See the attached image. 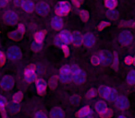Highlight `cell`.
Listing matches in <instances>:
<instances>
[{
  "mask_svg": "<svg viewBox=\"0 0 135 118\" xmlns=\"http://www.w3.org/2000/svg\"><path fill=\"white\" fill-rule=\"evenodd\" d=\"M70 70L73 75V80L78 84H81L85 81V74L83 70H81L78 66H70Z\"/></svg>",
  "mask_w": 135,
  "mask_h": 118,
  "instance_id": "obj_1",
  "label": "cell"
},
{
  "mask_svg": "<svg viewBox=\"0 0 135 118\" xmlns=\"http://www.w3.org/2000/svg\"><path fill=\"white\" fill-rule=\"evenodd\" d=\"M59 79L64 83L70 82L73 79V75L70 66H64L59 71Z\"/></svg>",
  "mask_w": 135,
  "mask_h": 118,
  "instance_id": "obj_2",
  "label": "cell"
},
{
  "mask_svg": "<svg viewBox=\"0 0 135 118\" xmlns=\"http://www.w3.org/2000/svg\"><path fill=\"white\" fill-rule=\"evenodd\" d=\"M70 5L67 1H62L58 3V5L56 7V13L57 16H66L70 13Z\"/></svg>",
  "mask_w": 135,
  "mask_h": 118,
  "instance_id": "obj_3",
  "label": "cell"
},
{
  "mask_svg": "<svg viewBox=\"0 0 135 118\" xmlns=\"http://www.w3.org/2000/svg\"><path fill=\"white\" fill-rule=\"evenodd\" d=\"M4 20L7 24L9 25H13L16 24L18 21V15L16 12L12 11V10H9V11L6 12L4 15Z\"/></svg>",
  "mask_w": 135,
  "mask_h": 118,
  "instance_id": "obj_4",
  "label": "cell"
},
{
  "mask_svg": "<svg viewBox=\"0 0 135 118\" xmlns=\"http://www.w3.org/2000/svg\"><path fill=\"white\" fill-rule=\"evenodd\" d=\"M119 42L122 45H129L132 42V35L129 30H124L119 34Z\"/></svg>",
  "mask_w": 135,
  "mask_h": 118,
  "instance_id": "obj_5",
  "label": "cell"
},
{
  "mask_svg": "<svg viewBox=\"0 0 135 118\" xmlns=\"http://www.w3.org/2000/svg\"><path fill=\"white\" fill-rule=\"evenodd\" d=\"M14 86V79L10 76H5L1 80V87L3 90H9Z\"/></svg>",
  "mask_w": 135,
  "mask_h": 118,
  "instance_id": "obj_6",
  "label": "cell"
},
{
  "mask_svg": "<svg viewBox=\"0 0 135 118\" xmlns=\"http://www.w3.org/2000/svg\"><path fill=\"white\" fill-rule=\"evenodd\" d=\"M8 56L11 60H18L21 56V52L17 46H12L8 50Z\"/></svg>",
  "mask_w": 135,
  "mask_h": 118,
  "instance_id": "obj_7",
  "label": "cell"
},
{
  "mask_svg": "<svg viewBox=\"0 0 135 118\" xmlns=\"http://www.w3.org/2000/svg\"><path fill=\"white\" fill-rule=\"evenodd\" d=\"M100 61L103 63L104 65H110L113 62V56L108 51H103L100 53L99 54Z\"/></svg>",
  "mask_w": 135,
  "mask_h": 118,
  "instance_id": "obj_8",
  "label": "cell"
},
{
  "mask_svg": "<svg viewBox=\"0 0 135 118\" xmlns=\"http://www.w3.org/2000/svg\"><path fill=\"white\" fill-rule=\"evenodd\" d=\"M116 106L120 110H125L129 107V101L124 96H118L116 99Z\"/></svg>",
  "mask_w": 135,
  "mask_h": 118,
  "instance_id": "obj_9",
  "label": "cell"
},
{
  "mask_svg": "<svg viewBox=\"0 0 135 118\" xmlns=\"http://www.w3.org/2000/svg\"><path fill=\"white\" fill-rule=\"evenodd\" d=\"M35 9H36V12H37L39 15L45 16L49 12L50 8H49V6H48L47 3L42 2V3H39V4L35 7Z\"/></svg>",
  "mask_w": 135,
  "mask_h": 118,
  "instance_id": "obj_10",
  "label": "cell"
},
{
  "mask_svg": "<svg viewBox=\"0 0 135 118\" xmlns=\"http://www.w3.org/2000/svg\"><path fill=\"white\" fill-rule=\"evenodd\" d=\"M24 78L27 82L31 83L35 79V72H34L33 66H30L24 72Z\"/></svg>",
  "mask_w": 135,
  "mask_h": 118,
  "instance_id": "obj_11",
  "label": "cell"
},
{
  "mask_svg": "<svg viewBox=\"0 0 135 118\" xmlns=\"http://www.w3.org/2000/svg\"><path fill=\"white\" fill-rule=\"evenodd\" d=\"M63 25H64V22H63V19L59 17V16H56L52 19L51 20V27H52L54 30H59L63 28Z\"/></svg>",
  "mask_w": 135,
  "mask_h": 118,
  "instance_id": "obj_12",
  "label": "cell"
},
{
  "mask_svg": "<svg viewBox=\"0 0 135 118\" xmlns=\"http://www.w3.org/2000/svg\"><path fill=\"white\" fill-rule=\"evenodd\" d=\"M83 44L86 47H93L94 43H95V38H94V34L86 33L83 37Z\"/></svg>",
  "mask_w": 135,
  "mask_h": 118,
  "instance_id": "obj_13",
  "label": "cell"
},
{
  "mask_svg": "<svg viewBox=\"0 0 135 118\" xmlns=\"http://www.w3.org/2000/svg\"><path fill=\"white\" fill-rule=\"evenodd\" d=\"M79 118H92L93 117V111L90 107L84 106L78 112Z\"/></svg>",
  "mask_w": 135,
  "mask_h": 118,
  "instance_id": "obj_14",
  "label": "cell"
},
{
  "mask_svg": "<svg viewBox=\"0 0 135 118\" xmlns=\"http://www.w3.org/2000/svg\"><path fill=\"white\" fill-rule=\"evenodd\" d=\"M21 8L26 12H32L34 10V8H35V7H34V4L31 0H23L22 4H21Z\"/></svg>",
  "mask_w": 135,
  "mask_h": 118,
  "instance_id": "obj_15",
  "label": "cell"
},
{
  "mask_svg": "<svg viewBox=\"0 0 135 118\" xmlns=\"http://www.w3.org/2000/svg\"><path fill=\"white\" fill-rule=\"evenodd\" d=\"M72 43H73L74 46L76 47L81 46V43H83V36H81V32H76L72 34Z\"/></svg>",
  "mask_w": 135,
  "mask_h": 118,
  "instance_id": "obj_16",
  "label": "cell"
},
{
  "mask_svg": "<svg viewBox=\"0 0 135 118\" xmlns=\"http://www.w3.org/2000/svg\"><path fill=\"white\" fill-rule=\"evenodd\" d=\"M36 89H37L38 93L43 95L45 91V89H46V82L44 79H38L36 81Z\"/></svg>",
  "mask_w": 135,
  "mask_h": 118,
  "instance_id": "obj_17",
  "label": "cell"
},
{
  "mask_svg": "<svg viewBox=\"0 0 135 118\" xmlns=\"http://www.w3.org/2000/svg\"><path fill=\"white\" fill-rule=\"evenodd\" d=\"M110 90L111 89L107 86H101L98 89V93L100 94V96L105 99H108L109 94H110Z\"/></svg>",
  "mask_w": 135,
  "mask_h": 118,
  "instance_id": "obj_18",
  "label": "cell"
},
{
  "mask_svg": "<svg viewBox=\"0 0 135 118\" xmlns=\"http://www.w3.org/2000/svg\"><path fill=\"white\" fill-rule=\"evenodd\" d=\"M59 36L62 38V40L64 41L65 44H68L72 42V34H70L69 32L67 30H62L61 32L59 33Z\"/></svg>",
  "mask_w": 135,
  "mask_h": 118,
  "instance_id": "obj_19",
  "label": "cell"
},
{
  "mask_svg": "<svg viewBox=\"0 0 135 118\" xmlns=\"http://www.w3.org/2000/svg\"><path fill=\"white\" fill-rule=\"evenodd\" d=\"M51 118H64V112L60 108H54L50 112Z\"/></svg>",
  "mask_w": 135,
  "mask_h": 118,
  "instance_id": "obj_20",
  "label": "cell"
},
{
  "mask_svg": "<svg viewBox=\"0 0 135 118\" xmlns=\"http://www.w3.org/2000/svg\"><path fill=\"white\" fill-rule=\"evenodd\" d=\"M117 5H118L117 0H105V6L108 9H115Z\"/></svg>",
  "mask_w": 135,
  "mask_h": 118,
  "instance_id": "obj_21",
  "label": "cell"
},
{
  "mask_svg": "<svg viewBox=\"0 0 135 118\" xmlns=\"http://www.w3.org/2000/svg\"><path fill=\"white\" fill-rule=\"evenodd\" d=\"M127 81L129 85L135 84V70H131L127 76Z\"/></svg>",
  "mask_w": 135,
  "mask_h": 118,
  "instance_id": "obj_22",
  "label": "cell"
},
{
  "mask_svg": "<svg viewBox=\"0 0 135 118\" xmlns=\"http://www.w3.org/2000/svg\"><path fill=\"white\" fill-rule=\"evenodd\" d=\"M95 109L97 110V112H99V114H101V112H103L104 111L107 109V104L105 103V101H97V103H96Z\"/></svg>",
  "mask_w": 135,
  "mask_h": 118,
  "instance_id": "obj_23",
  "label": "cell"
},
{
  "mask_svg": "<svg viewBox=\"0 0 135 118\" xmlns=\"http://www.w3.org/2000/svg\"><path fill=\"white\" fill-rule=\"evenodd\" d=\"M22 34L23 33H21L20 30H14V32H11L9 34H8V36H9L12 40H16V41H18V40H20L21 38Z\"/></svg>",
  "mask_w": 135,
  "mask_h": 118,
  "instance_id": "obj_24",
  "label": "cell"
},
{
  "mask_svg": "<svg viewBox=\"0 0 135 118\" xmlns=\"http://www.w3.org/2000/svg\"><path fill=\"white\" fill-rule=\"evenodd\" d=\"M45 32H38L34 34V39H35V42L39 43H42L44 41V38H45Z\"/></svg>",
  "mask_w": 135,
  "mask_h": 118,
  "instance_id": "obj_25",
  "label": "cell"
},
{
  "mask_svg": "<svg viewBox=\"0 0 135 118\" xmlns=\"http://www.w3.org/2000/svg\"><path fill=\"white\" fill-rule=\"evenodd\" d=\"M6 99L3 96L0 95V111L3 114L4 118H6V114H5V105H6Z\"/></svg>",
  "mask_w": 135,
  "mask_h": 118,
  "instance_id": "obj_26",
  "label": "cell"
},
{
  "mask_svg": "<svg viewBox=\"0 0 135 118\" xmlns=\"http://www.w3.org/2000/svg\"><path fill=\"white\" fill-rule=\"evenodd\" d=\"M107 18L111 19H116L118 18V12L116 11L115 9H109L108 11L107 12Z\"/></svg>",
  "mask_w": 135,
  "mask_h": 118,
  "instance_id": "obj_27",
  "label": "cell"
},
{
  "mask_svg": "<svg viewBox=\"0 0 135 118\" xmlns=\"http://www.w3.org/2000/svg\"><path fill=\"white\" fill-rule=\"evenodd\" d=\"M112 111L110 110V109H105V111H104L103 112H101L100 114V115H101L102 118H110L111 116H112Z\"/></svg>",
  "mask_w": 135,
  "mask_h": 118,
  "instance_id": "obj_28",
  "label": "cell"
},
{
  "mask_svg": "<svg viewBox=\"0 0 135 118\" xmlns=\"http://www.w3.org/2000/svg\"><path fill=\"white\" fill-rule=\"evenodd\" d=\"M79 15L83 21H87L89 19V14L86 10H81V11L79 12Z\"/></svg>",
  "mask_w": 135,
  "mask_h": 118,
  "instance_id": "obj_29",
  "label": "cell"
},
{
  "mask_svg": "<svg viewBox=\"0 0 135 118\" xmlns=\"http://www.w3.org/2000/svg\"><path fill=\"white\" fill-rule=\"evenodd\" d=\"M9 110H10V112H17L18 111L20 110L19 103L14 102V101H13V103H11V104L9 105Z\"/></svg>",
  "mask_w": 135,
  "mask_h": 118,
  "instance_id": "obj_30",
  "label": "cell"
},
{
  "mask_svg": "<svg viewBox=\"0 0 135 118\" xmlns=\"http://www.w3.org/2000/svg\"><path fill=\"white\" fill-rule=\"evenodd\" d=\"M118 97V93H117V90H115V89H111L108 100H110V101H116V99Z\"/></svg>",
  "mask_w": 135,
  "mask_h": 118,
  "instance_id": "obj_31",
  "label": "cell"
},
{
  "mask_svg": "<svg viewBox=\"0 0 135 118\" xmlns=\"http://www.w3.org/2000/svg\"><path fill=\"white\" fill-rule=\"evenodd\" d=\"M55 43H56L57 46H60V47L65 45V43H64V41L62 40V38L59 36V34H58V35L56 37V39H55Z\"/></svg>",
  "mask_w": 135,
  "mask_h": 118,
  "instance_id": "obj_32",
  "label": "cell"
},
{
  "mask_svg": "<svg viewBox=\"0 0 135 118\" xmlns=\"http://www.w3.org/2000/svg\"><path fill=\"white\" fill-rule=\"evenodd\" d=\"M21 99H22V93H21V92H18V93H16L15 95L13 96V101L14 102L19 103L20 101H21Z\"/></svg>",
  "mask_w": 135,
  "mask_h": 118,
  "instance_id": "obj_33",
  "label": "cell"
},
{
  "mask_svg": "<svg viewBox=\"0 0 135 118\" xmlns=\"http://www.w3.org/2000/svg\"><path fill=\"white\" fill-rule=\"evenodd\" d=\"M100 62H101V61H100L99 55H94L92 57V64L93 65H94V66H97Z\"/></svg>",
  "mask_w": 135,
  "mask_h": 118,
  "instance_id": "obj_34",
  "label": "cell"
},
{
  "mask_svg": "<svg viewBox=\"0 0 135 118\" xmlns=\"http://www.w3.org/2000/svg\"><path fill=\"white\" fill-rule=\"evenodd\" d=\"M56 85H57V79H56V77L52 78L50 79V87L52 89H55L56 87Z\"/></svg>",
  "mask_w": 135,
  "mask_h": 118,
  "instance_id": "obj_35",
  "label": "cell"
},
{
  "mask_svg": "<svg viewBox=\"0 0 135 118\" xmlns=\"http://www.w3.org/2000/svg\"><path fill=\"white\" fill-rule=\"evenodd\" d=\"M107 26H109V22H107V21H102V22L98 25V30H102L104 28H105V27H107Z\"/></svg>",
  "mask_w": 135,
  "mask_h": 118,
  "instance_id": "obj_36",
  "label": "cell"
},
{
  "mask_svg": "<svg viewBox=\"0 0 135 118\" xmlns=\"http://www.w3.org/2000/svg\"><path fill=\"white\" fill-rule=\"evenodd\" d=\"M42 48V43H39L37 42H34L33 44H32V49L34 51H39Z\"/></svg>",
  "mask_w": 135,
  "mask_h": 118,
  "instance_id": "obj_37",
  "label": "cell"
},
{
  "mask_svg": "<svg viewBox=\"0 0 135 118\" xmlns=\"http://www.w3.org/2000/svg\"><path fill=\"white\" fill-rule=\"evenodd\" d=\"M72 4L73 6L77 7V8H80L81 6V4L83 3V0H71Z\"/></svg>",
  "mask_w": 135,
  "mask_h": 118,
  "instance_id": "obj_38",
  "label": "cell"
},
{
  "mask_svg": "<svg viewBox=\"0 0 135 118\" xmlns=\"http://www.w3.org/2000/svg\"><path fill=\"white\" fill-rule=\"evenodd\" d=\"M70 101H71V102L74 103V104H77V103L80 101V97L78 95H74V96H72V98L70 99Z\"/></svg>",
  "mask_w": 135,
  "mask_h": 118,
  "instance_id": "obj_39",
  "label": "cell"
},
{
  "mask_svg": "<svg viewBox=\"0 0 135 118\" xmlns=\"http://www.w3.org/2000/svg\"><path fill=\"white\" fill-rule=\"evenodd\" d=\"M95 95H96V90H94V89H91V90H89L88 93H87V96H88V97H94Z\"/></svg>",
  "mask_w": 135,
  "mask_h": 118,
  "instance_id": "obj_40",
  "label": "cell"
},
{
  "mask_svg": "<svg viewBox=\"0 0 135 118\" xmlns=\"http://www.w3.org/2000/svg\"><path fill=\"white\" fill-rule=\"evenodd\" d=\"M5 55H4V54H3L1 51H0V66H2V65H4L5 64Z\"/></svg>",
  "mask_w": 135,
  "mask_h": 118,
  "instance_id": "obj_41",
  "label": "cell"
},
{
  "mask_svg": "<svg viewBox=\"0 0 135 118\" xmlns=\"http://www.w3.org/2000/svg\"><path fill=\"white\" fill-rule=\"evenodd\" d=\"M125 23H123L122 25H125V26H129V27H135V21H124Z\"/></svg>",
  "mask_w": 135,
  "mask_h": 118,
  "instance_id": "obj_42",
  "label": "cell"
},
{
  "mask_svg": "<svg viewBox=\"0 0 135 118\" xmlns=\"http://www.w3.org/2000/svg\"><path fill=\"white\" fill-rule=\"evenodd\" d=\"M125 63L128 65L133 64V58L131 57V56H127V57L125 58Z\"/></svg>",
  "mask_w": 135,
  "mask_h": 118,
  "instance_id": "obj_43",
  "label": "cell"
},
{
  "mask_svg": "<svg viewBox=\"0 0 135 118\" xmlns=\"http://www.w3.org/2000/svg\"><path fill=\"white\" fill-rule=\"evenodd\" d=\"M62 50H63V52H64V54H65V56H68L69 55V54H70V53H69V47L67 46V45H63V46H62Z\"/></svg>",
  "mask_w": 135,
  "mask_h": 118,
  "instance_id": "obj_44",
  "label": "cell"
},
{
  "mask_svg": "<svg viewBox=\"0 0 135 118\" xmlns=\"http://www.w3.org/2000/svg\"><path fill=\"white\" fill-rule=\"evenodd\" d=\"M35 118H47V117L43 112H38L37 114H35Z\"/></svg>",
  "mask_w": 135,
  "mask_h": 118,
  "instance_id": "obj_45",
  "label": "cell"
},
{
  "mask_svg": "<svg viewBox=\"0 0 135 118\" xmlns=\"http://www.w3.org/2000/svg\"><path fill=\"white\" fill-rule=\"evenodd\" d=\"M113 61H114V66H115V68H116V66H118V54H114V58H113Z\"/></svg>",
  "mask_w": 135,
  "mask_h": 118,
  "instance_id": "obj_46",
  "label": "cell"
},
{
  "mask_svg": "<svg viewBox=\"0 0 135 118\" xmlns=\"http://www.w3.org/2000/svg\"><path fill=\"white\" fill-rule=\"evenodd\" d=\"M18 30H20L21 33L24 32V26H23V24H19V26H18Z\"/></svg>",
  "mask_w": 135,
  "mask_h": 118,
  "instance_id": "obj_47",
  "label": "cell"
},
{
  "mask_svg": "<svg viewBox=\"0 0 135 118\" xmlns=\"http://www.w3.org/2000/svg\"><path fill=\"white\" fill-rule=\"evenodd\" d=\"M14 1V4L16 5V6H21V4H22V1L23 0H13Z\"/></svg>",
  "mask_w": 135,
  "mask_h": 118,
  "instance_id": "obj_48",
  "label": "cell"
},
{
  "mask_svg": "<svg viewBox=\"0 0 135 118\" xmlns=\"http://www.w3.org/2000/svg\"><path fill=\"white\" fill-rule=\"evenodd\" d=\"M7 4H8V1H7V0H0V7H1V8L5 7Z\"/></svg>",
  "mask_w": 135,
  "mask_h": 118,
  "instance_id": "obj_49",
  "label": "cell"
},
{
  "mask_svg": "<svg viewBox=\"0 0 135 118\" xmlns=\"http://www.w3.org/2000/svg\"><path fill=\"white\" fill-rule=\"evenodd\" d=\"M118 118H126L125 116H122V115H120V116H118Z\"/></svg>",
  "mask_w": 135,
  "mask_h": 118,
  "instance_id": "obj_50",
  "label": "cell"
},
{
  "mask_svg": "<svg viewBox=\"0 0 135 118\" xmlns=\"http://www.w3.org/2000/svg\"><path fill=\"white\" fill-rule=\"evenodd\" d=\"M133 64H134V66H135V58H133Z\"/></svg>",
  "mask_w": 135,
  "mask_h": 118,
  "instance_id": "obj_51",
  "label": "cell"
},
{
  "mask_svg": "<svg viewBox=\"0 0 135 118\" xmlns=\"http://www.w3.org/2000/svg\"><path fill=\"white\" fill-rule=\"evenodd\" d=\"M7 1H8H8H9V0H7Z\"/></svg>",
  "mask_w": 135,
  "mask_h": 118,
  "instance_id": "obj_52",
  "label": "cell"
}]
</instances>
